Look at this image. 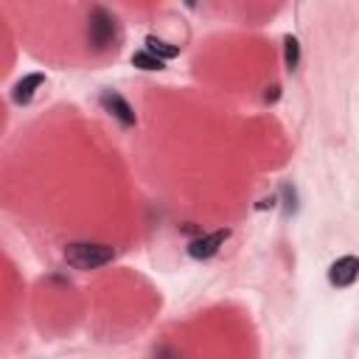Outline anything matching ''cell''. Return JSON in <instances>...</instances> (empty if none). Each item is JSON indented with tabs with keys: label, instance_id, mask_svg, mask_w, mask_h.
Instances as JSON below:
<instances>
[{
	"label": "cell",
	"instance_id": "8",
	"mask_svg": "<svg viewBox=\"0 0 359 359\" xmlns=\"http://www.w3.org/2000/svg\"><path fill=\"white\" fill-rule=\"evenodd\" d=\"M283 62H286L289 70H294L297 62H300V42H297V36H292V34L283 36Z\"/></svg>",
	"mask_w": 359,
	"mask_h": 359
},
{
	"label": "cell",
	"instance_id": "1",
	"mask_svg": "<svg viewBox=\"0 0 359 359\" xmlns=\"http://www.w3.org/2000/svg\"><path fill=\"white\" fill-rule=\"evenodd\" d=\"M115 258V250L109 244H95V241H73L65 247V261L73 269H98Z\"/></svg>",
	"mask_w": 359,
	"mask_h": 359
},
{
	"label": "cell",
	"instance_id": "9",
	"mask_svg": "<svg viewBox=\"0 0 359 359\" xmlns=\"http://www.w3.org/2000/svg\"><path fill=\"white\" fill-rule=\"evenodd\" d=\"M132 65L140 67V70H163V67H165V62L157 59V56H151L149 50H137V53H132Z\"/></svg>",
	"mask_w": 359,
	"mask_h": 359
},
{
	"label": "cell",
	"instance_id": "6",
	"mask_svg": "<svg viewBox=\"0 0 359 359\" xmlns=\"http://www.w3.org/2000/svg\"><path fill=\"white\" fill-rule=\"evenodd\" d=\"M42 84H45V76H42V73H28V76H22V79L11 87L14 104H28V101L34 98V93H36Z\"/></svg>",
	"mask_w": 359,
	"mask_h": 359
},
{
	"label": "cell",
	"instance_id": "2",
	"mask_svg": "<svg viewBox=\"0 0 359 359\" xmlns=\"http://www.w3.org/2000/svg\"><path fill=\"white\" fill-rule=\"evenodd\" d=\"M87 39L93 45V50H107L112 48V42L118 39V20L112 11L95 6L87 17Z\"/></svg>",
	"mask_w": 359,
	"mask_h": 359
},
{
	"label": "cell",
	"instance_id": "3",
	"mask_svg": "<svg viewBox=\"0 0 359 359\" xmlns=\"http://www.w3.org/2000/svg\"><path fill=\"white\" fill-rule=\"evenodd\" d=\"M227 238H230V230H227V227L213 230V233H205V236H199V238H194V241L188 244V255L196 258V261L213 258V255L219 252V247H222Z\"/></svg>",
	"mask_w": 359,
	"mask_h": 359
},
{
	"label": "cell",
	"instance_id": "10",
	"mask_svg": "<svg viewBox=\"0 0 359 359\" xmlns=\"http://www.w3.org/2000/svg\"><path fill=\"white\" fill-rule=\"evenodd\" d=\"M278 90H280L278 84H272V87H266V93H264V98H266V101H278V95H280Z\"/></svg>",
	"mask_w": 359,
	"mask_h": 359
},
{
	"label": "cell",
	"instance_id": "7",
	"mask_svg": "<svg viewBox=\"0 0 359 359\" xmlns=\"http://www.w3.org/2000/svg\"><path fill=\"white\" fill-rule=\"evenodd\" d=\"M146 50L151 53V56H157V59H174L177 53H180V48L177 45H168V42H163L160 36H154V34H149L146 36Z\"/></svg>",
	"mask_w": 359,
	"mask_h": 359
},
{
	"label": "cell",
	"instance_id": "5",
	"mask_svg": "<svg viewBox=\"0 0 359 359\" xmlns=\"http://www.w3.org/2000/svg\"><path fill=\"white\" fill-rule=\"evenodd\" d=\"M101 107H104L115 121H121L123 126H135V109L129 107V101H126L123 95H118V93H112V90H104V93H101Z\"/></svg>",
	"mask_w": 359,
	"mask_h": 359
},
{
	"label": "cell",
	"instance_id": "4",
	"mask_svg": "<svg viewBox=\"0 0 359 359\" xmlns=\"http://www.w3.org/2000/svg\"><path fill=\"white\" fill-rule=\"evenodd\" d=\"M359 278V258L356 255H342V258H337L331 266H328V280L334 283V286H351L353 280Z\"/></svg>",
	"mask_w": 359,
	"mask_h": 359
}]
</instances>
